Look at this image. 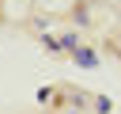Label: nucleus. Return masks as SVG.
Here are the masks:
<instances>
[{
  "label": "nucleus",
  "instance_id": "obj_3",
  "mask_svg": "<svg viewBox=\"0 0 121 114\" xmlns=\"http://www.w3.org/2000/svg\"><path fill=\"white\" fill-rule=\"evenodd\" d=\"M76 23H79V27H87V23H91V15H87V8H83V4L76 8Z\"/></svg>",
  "mask_w": 121,
  "mask_h": 114
},
{
  "label": "nucleus",
  "instance_id": "obj_1",
  "mask_svg": "<svg viewBox=\"0 0 121 114\" xmlns=\"http://www.w3.org/2000/svg\"><path fill=\"white\" fill-rule=\"evenodd\" d=\"M76 46H79V34H60V38H49V49H64V53H76Z\"/></svg>",
  "mask_w": 121,
  "mask_h": 114
},
{
  "label": "nucleus",
  "instance_id": "obj_2",
  "mask_svg": "<svg viewBox=\"0 0 121 114\" xmlns=\"http://www.w3.org/2000/svg\"><path fill=\"white\" fill-rule=\"evenodd\" d=\"M72 57H76V65H98V53H95V49H87V46H76V53H72Z\"/></svg>",
  "mask_w": 121,
  "mask_h": 114
}]
</instances>
